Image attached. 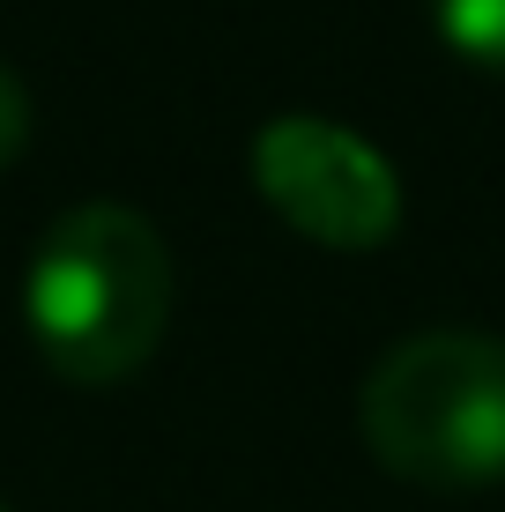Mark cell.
Segmentation results:
<instances>
[{"mask_svg":"<svg viewBox=\"0 0 505 512\" xmlns=\"http://www.w3.org/2000/svg\"><path fill=\"white\" fill-rule=\"evenodd\" d=\"M372 461L416 490L505 483V342L498 334H409L357 394Z\"/></svg>","mask_w":505,"mask_h":512,"instance_id":"7a4b0ae2","label":"cell"},{"mask_svg":"<svg viewBox=\"0 0 505 512\" xmlns=\"http://www.w3.org/2000/svg\"><path fill=\"white\" fill-rule=\"evenodd\" d=\"M0 512H15V505H8V498H0Z\"/></svg>","mask_w":505,"mask_h":512,"instance_id":"8992f818","label":"cell"},{"mask_svg":"<svg viewBox=\"0 0 505 512\" xmlns=\"http://www.w3.org/2000/svg\"><path fill=\"white\" fill-rule=\"evenodd\" d=\"M30 149V90L15 82V67H0V171Z\"/></svg>","mask_w":505,"mask_h":512,"instance_id":"5b68a950","label":"cell"},{"mask_svg":"<svg viewBox=\"0 0 505 512\" xmlns=\"http://www.w3.org/2000/svg\"><path fill=\"white\" fill-rule=\"evenodd\" d=\"M253 186L298 238L327 245V253H372L402 223V179L364 134L335 127V119H268L253 141Z\"/></svg>","mask_w":505,"mask_h":512,"instance_id":"3957f363","label":"cell"},{"mask_svg":"<svg viewBox=\"0 0 505 512\" xmlns=\"http://www.w3.org/2000/svg\"><path fill=\"white\" fill-rule=\"evenodd\" d=\"M23 327L52 379L119 386L171 327V253L142 208L82 201L52 216L23 275Z\"/></svg>","mask_w":505,"mask_h":512,"instance_id":"6da1fadb","label":"cell"},{"mask_svg":"<svg viewBox=\"0 0 505 512\" xmlns=\"http://www.w3.org/2000/svg\"><path fill=\"white\" fill-rule=\"evenodd\" d=\"M439 38L483 75H505V0H431Z\"/></svg>","mask_w":505,"mask_h":512,"instance_id":"277c9868","label":"cell"}]
</instances>
